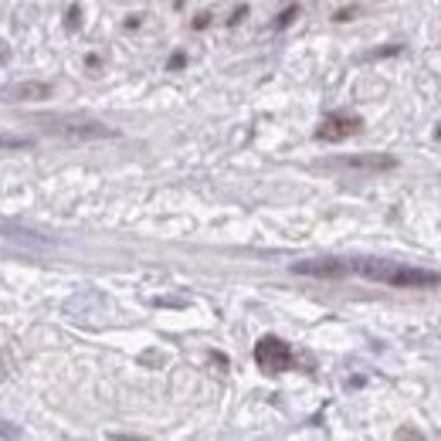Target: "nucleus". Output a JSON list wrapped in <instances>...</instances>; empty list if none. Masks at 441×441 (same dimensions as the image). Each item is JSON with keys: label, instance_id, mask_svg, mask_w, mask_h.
<instances>
[{"label": "nucleus", "instance_id": "1", "mask_svg": "<svg viewBox=\"0 0 441 441\" xmlns=\"http://www.w3.org/2000/svg\"><path fill=\"white\" fill-rule=\"evenodd\" d=\"M356 275L370 278V282H384L394 289H435L441 285V275L431 268H414V265L401 262H380V258H356L350 262Z\"/></svg>", "mask_w": 441, "mask_h": 441}, {"label": "nucleus", "instance_id": "2", "mask_svg": "<svg viewBox=\"0 0 441 441\" xmlns=\"http://www.w3.org/2000/svg\"><path fill=\"white\" fill-rule=\"evenodd\" d=\"M255 363L262 366L265 373H282V370H289L292 366V350H289V343L285 340H278V336H265L255 343Z\"/></svg>", "mask_w": 441, "mask_h": 441}, {"label": "nucleus", "instance_id": "3", "mask_svg": "<svg viewBox=\"0 0 441 441\" xmlns=\"http://www.w3.org/2000/svg\"><path fill=\"white\" fill-rule=\"evenodd\" d=\"M360 126H363V119H360V116L340 112V116L323 119V126L316 129V139H323V143H340V139H350V136H356V133H360Z\"/></svg>", "mask_w": 441, "mask_h": 441}, {"label": "nucleus", "instance_id": "4", "mask_svg": "<svg viewBox=\"0 0 441 441\" xmlns=\"http://www.w3.org/2000/svg\"><path fill=\"white\" fill-rule=\"evenodd\" d=\"M292 271L295 275H312V278H343L353 268L343 258H312V262H295Z\"/></svg>", "mask_w": 441, "mask_h": 441}, {"label": "nucleus", "instance_id": "5", "mask_svg": "<svg viewBox=\"0 0 441 441\" xmlns=\"http://www.w3.org/2000/svg\"><path fill=\"white\" fill-rule=\"evenodd\" d=\"M3 95L10 102H38V98H48L51 95V85L48 82H17V85L3 88Z\"/></svg>", "mask_w": 441, "mask_h": 441}, {"label": "nucleus", "instance_id": "6", "mask_svg": "<svg viewBox=\"0 0 441 441\" xmlns=\"http://www.w3.org/2000/svg\"><path fill=\"white\" fill-rule=\"evenodd\" d=\"M340 167H394L390 157H350V160H340Z\"/></svg>", "mask_w": 441, "mask_h": 441}, {"label": "nucleus", "instance_id": "7", "mask_svg": "<svg viewBox=\"0 0 441 441\" xmlns=\"http://www.w3.org/2000/svg\"><path fill=\"white\" fill-rule=\"evenodd\" d=\"M27 146H34V139L14 136V133H0V153H7V150H27Z\"/></svg>", "mask_w": 441, "mask_h": 441}, {"label": "nucleus", "instance_id": "8", "mask_svg": "<svg viewBox=\"0 0 441 441\" xmlns=\"http://www.w3.org/2000/svg\"><path fill=\"white\" fill-rule=\"evenodd\" d=\"M295 14H299V10H295V7H289V10H285V14L278 17V27H285V24H292V21H295Z\"/></svg>", "mask_w": 441, "mask_h": 441}, {"label": "nucleus", "instance_id": "9", "mask_svg": "<svg viewBox=\"0 0 441 441\" xmlns=\"http://www.w3.org/2000/svg\"><path fill=\"white\" fill-rule=\"evenodd\" d=\"M68 27H79V7H72V14H68Z\"/></svg>", "mask_w": 441, "mask_h": 441}, {"label": "nucleus", "instance_id": "10", "mask_svg": "<svg viewBox=\"0 0 441 441\" xmlns=\"http://www.w3.org/2000/svg\"><path fill=\"white\" fill-rule=\"evenodd\" d=\"M183 62H187L183 55H174V58H170V68H183Z\"/></svg>", "mask_w": 441, "mask_h": 441}, {"label": "nucleus", "instance_id": "11", "mask_svg": "<svg viewBox=\"0 0 441 441\" xmlns=\"http://www.w3.org/2000/svg\"><path fill=\"white\" fill-rule=\"evenodd\" d=\"M3 58H7V44L0 41V62H3Z\"/></svg>", "mask_w": 441, "mask_h": 441}, {"label": "nucleus", "instance_id": "12", "mask_svg": "<svg viewBox=\"0 0 441 441\" xmlns=\"http://www.w3.org/2000/svg\"><path fill=\"white\" fill-rule=\"evenodd\" d=\"M0 373H3V356H0Z\"/></svg>", "mask_w": 441, "mask_h": 441}, {"label": "nucleus", "instance_id": "13", "mask_svg": "<svg viewBox=\"0 0 441 441\" xmlns=\"http://www.w3.org/2000/svg\"><path fill=\"white\" fill-rule=\"evenodd\" d=\"M438 139H441V129H438Z\"/></svg>", "mask_w": 441, "mask_h": 441}]
</instances>
